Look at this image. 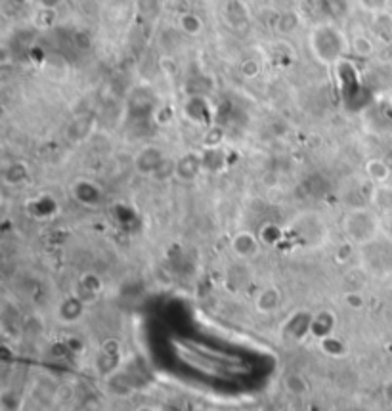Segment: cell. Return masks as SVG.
Listing matches in <instances>:
<instances>
[{
	"instance_id": "obj_12",
	"label": "cell",
	"mask_w": 392,
	"mask_h": 411,
	"mask_svg": "<svg viewBox=\"0 0 392 411\" xmlns=\"http://www.w3.org/2000/svg\"><path fill=\"white\" fill-rule=\"evenodd\" d=\"M373 205L377 209L391 212L392 210V188L389 186H377L373 192Z\"/></svg>"
},
{
	"instance_id": "obj_3",
	"label": "cell",
	"mask_w": 392,
	"mask_h": 411,
	"mask_svg": "<svg viewBox=\"0 0 392 411\" xmlns=\"http://www.w3.org/2000/svg\"><path fill=\"white\" fill-rule=\"evenodd\" d=\"M282 304V291L276 287V285H268V287H262L259 291V295L254 298V306L256 310L264 314V316H270L280 308Z\"/></svg>"
},
{
	"instance_id": "obj_18",
	"label": "cell",
	"mask_w": 392,
	"mask_h": 411,
	"mask_svg": "<svg viewBox=\"0 0 392 411\" xmlns=\"http://www.w3.org/2000/svg\"><path fill=\"white\" fill-rule=\"evenodd\" d=\"M182 29L186 31L188 35H197L201 31V22L197 20L196 15H184L182 20Z\"/></svg>"
},
{
	"instance_id": "obj_2",
	"label": "cell",
	"mask_w": 392,
	"mask_h": 411,
	"mask_svg": "<svg viewBox=\"0 0 392 411\" xmlns=\"http://www.w3.org/2000/svg\"><path fill=\"white\" fill-rule=\"evenodd\" d=\"M363 260L371 272L386 274L392 272V243L389 241H371L368 245H363Z\"/></svg>"
},
{
	"instance_id": "obj_16",
	"label": "cell",
	"mask_w": 392,
	"mask_h": 411,
	"mask_svg": "<svg viewBox=\"0 0 392 411\" xmlns=\"http://www.w3.org/2000/svg\"><path fill=\"white\" fill-rule=\"evenodd\" d=\"M352 50L358 56H370L371 52H373V44L368 41V36H356L352 41Z\"/></svg>"
},
{
	"instance_id": "obj_11",
	"label": "cell",
	"mask_w": 392,
	"mask_h": 411,
	"mask_svg": "<svg viewBox=\"0 0 392 411\" xmlns=\"http://www.w3.org/2000/svg\"><path fill=\"white\" fill-rule=\"evenodd\" d=\"M365 171H368V174H370L371 180H375V182H385L386 178H389V174H391L386 163L385 161H381V159H371V161H368Z\"/></svg>"
},
{
	"instance_id": "obj_6",
	"label": "cell",
	"mask_w": 392,
	"mask_h": 411,
	"mask_svg": "<svg viewBox=\"0 0 392 411\" xmlns=\"http://www.w3.org/2000/svg\"><path fill=\"white\" fill-rule=\"evenodd\" d=\"M335 325H337V319L331 312H318L316 316H312V325H310V333H312L316 339H326L329 335L335 333Z\"/></svg>"
},
{
	"instance_id": "obj_5",
	"label": "cell",
	"mask_w": 392,
	"mask_h": 411,
	"mask_svg": "<svg viewBox=\"0 0 392 411\" xmlns=\"http://www.w3.org/2000/svg\"><path fill=\"white\" fill-rule=\"evenodd\" d=\"M82 314H85V301L79 296H67L66 301H61L58 308V316L64 324L79 322Z\"/></svg>"
},
{
	"instance_id": "obj_17",
	"label": "cell",
	"mask_w": 392,
	"mask_h": 411,
	"mask_svg": "<svg viewBox=\"0 0 392 411\" xmlns=\"http://www.w3.org/2000/svg\"><path fill=\"white\" fill-rule=\"evenodd\" d=\"M344 304H347L349 308H352V310H360V308H363L365 301H363V296L360 291H349V293L344 295Z\"/></svg>"
},
{
	"instance_id": "obj_10",
	"label": "cell",
	"mask_w": 392,
	"mask_h": 411,
	"mask_svg": "<svg viewBox=\"0 0 392 411\" xmlns=\"http://www.w3.org/2000/svg\"><path fill=\"white\" fill-rule=\"evenodd\" d=\"M27 176H29V168H27V165L22 163V161L12 163V165L4 171V182H6V184H14V186L27 180Z\"/></svg>"
},
{
	"instance_id": "obj_14",
	"label": "cell",
	"mask_w": 392,
	"mask_h": 411,
	"mask_svg": "<svg viewBox=\"0 0 392 411\" xmlns=\"http://www.w3.org/2000/svg\"><path fill=\"white\" fill-rule=\"evenodd\" d=\"M320 347L321 350H324L326 354H329V356H342L344 350H347L344 342H342L341 339H337L335 335H329V337H326V339H321Z\"/></svg>"
},
{
	"instance_id": "obj_1",
	"label": "cell",
	"mask_w": 392,
	"mask_h": 411,
	"mask_svg": "<svg viewBox=\"0 0 392 411\" xmlns=\"http://www.w3.org/2000/svg\"><path fill=\"white\" fill-rule=\"evenodd\" d=\"M344 231L352 243L368 245L379 236V218L368 209H356L349 212L344 220Z\"/></svg>"
},
{
	"instance_id": "obj_9",
	"label": "cell",
	"mask_w": 392,
	"mask_h": 411,
	"mask_svg": "<svg viewBox=\"0 0 392 411\" xmlns=\"http://www.w3.org/2000/svg\"><path fill=\"white\" fill-rule=\"evenodd\" d=\"M73 194H75V197L82 205H98L100 197H102V192L96 188L94 184H90V182H79V184H75Z\"/></svg>"
},
{
	"instance_id": "obj_13",
	"label": "cell",
	"mask_w": 392,
	"mask_h": 411,
	"mask_svg": "<svg viewBox=\"0 0 392 411\" xmlns=\"http://www.w3.org/2000/svg\"><path fill=\"white\" fill-rule=\"evenodd\" d=\"M259 239H261V243L264 245H276L280 243V239H282V230L277 228L276 224H264L259 231Z\"/></svg>"
},
{
	"instance_id": "obj_15",
	"label": "cell",
	"mask_w": 392,
	"mask_h": 411,
	"mask_svg": "<svg viewBox=\"0 0 392 411\" xmlns=\"http://www.w3.org/2000/svg\"><path fill=\"white\" fill-rule=\"evenodd\" d=\"M285 389L289 390L291 394L300 396V394H305L306 390H308V382L300 375H297V373H289V375L285 377Z\"/></svg>"
},
{
	"instance_id": "obj_4",
	"label": "cell",
	"mask_w": 392,
	"mask_h": 411,
	"mask_svg": "<svg viewBox=\"0 0 392 411\" xmlns=\"http://www.w3.org/2000/svg\"><path fill=\"white\" fill-rule=\"evenodd\" d=\"M259 247H261V239H259V236H253L251 231H240L232 239V251L240 259L254 257V254L259 253Z\"/></svg>"
},
{
	"instance_id": "obj_8",
	"label": "cell",
	"mask_w": 392,
	"mask_h": 411,
	"mask_svg": "<svg viewBox=\"0 0 392 411\" xmlns=\"http://www.w3.org/2000/svg\"><path fill=\"white\" fill-rule=\"evenodd\" d=\"M310 325H312V316L310 314H305V312H298L295 316H291V319L287 322V327L285 331L289 335L291 339H303L306 333H310Z\"/></svg>"
},
{
	"instance_id": "obj_19",
	"label": "cell",
	"mask_w": 392,
	"mask_h": 411,
	"mask_svg": "<svg viewBox=\"0 0 392 411\" xmlns=\"http://www.w3.org/2000/svg\"><path fill=\"white\" fill-rule=\"evenodd\" d=\"M350 254H352V245H350V243H344V245L339 247V251L335 253V260L341 262V264H347V262L352 259Z\"/></svg>"
},
{
	"instance_id": "obj_20",
	"label": "cell",
	"mask_w": 392,
	"mask_h": 411,
	"mask_svg": "<svg viewBox=\"0 0 392 411\" xmlns=\"http://www.w3.org/2000/svg\"><path fill=\"white\" fill-rule=\"evenodd\" d=\"M383 394H385L386 402L392 405V379L385 382V387H383Z\"/></svg>"
},
{
	"instance_id": "obj_7",
	"label": "cell",
	"mask_w": 392,
	"mask_h": 411,
	"mask_svg": "<svg viewBox=\"0 0 392 411\" xmlns=\"http://www.w3.org/2000/svg\"><path fill=\"white\" fill-rule=\"evenodd\" d=\"M199 171H201V159L194 153L184 155L175 165V174L180 180H194Z\"/></svg>"
}]
</instances>
